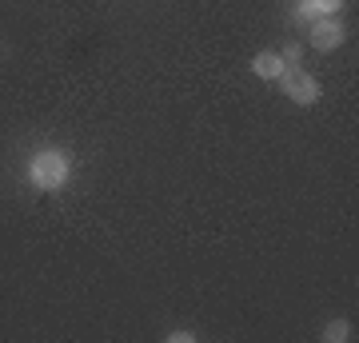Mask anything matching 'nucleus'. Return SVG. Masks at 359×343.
<instances>
[{"instance_id":"nucleus-1","label":"nucleus","mask_w":359,"mask_h":343,"mask_svg":"<svg viewBox=\"0 0 359 343\" xmlns=\"http://www.w3.org/2000/svg\"><path fill=\"white\" fill-rule=\"evenodd\" d=\"M28 180H32L40 191L65 188V180H68V156L56 152V148H48V152H36V156H32V164H28Z\"/></svg>"},{"instance_id":"nucleus-2","label":"nucleus","mask_w":359,"mask_h":343,"mask_svg":"<svg viewBox=\"0 0 359 343\" xmlns=\"http://www.w3.org/2000/svg\"><path fill=\"white\" fill-rule=\"evenodd\" d=\"M280 88H283V96L295 100V104H316L320 100V84H316V76H308V72L295 68V64H287V68L280 72Z\"/></svg>"},{"instance_id":"nucleus-3","label":"nucleus","mask_w":359,"mask_h":343,"mask_svg":"<svg viewBox=\"0 0 359 343\" xmlns=\"http://www.w3.org/2000/svg\"><path fill=\"white\" fill-rule=\"evenodd\" d=\"M308 44L316 52H332L344 44V25L335 20V16H320V20H311L308 25Z\"/></svg>"},{"instance_id":"nucleus-4","label":"nucleus","mask_w":359,"mask_h":343,"mask_svg":"<svg viewBox=\"0 0 359 343\" xmlns=\"http://www.w3.org/2000/svg\"><path fill=\"white\" fill-rule=\"evenodd\" d=\"M252 68H256V76H264V80H280V72L287 68V64H283L280 52H259Z\"/></svg>"},{"instance_id":"nucleus-5","label":"nucleus","mask_w":359,"mask_h":343,"mask_svg":"<svg viewBox=\"0 0 359 343\" xmlns=\"http://www.w3.org/2000/svg\"><path fill=\"white\" fill-rule=\"evenodd\" d=\"M292 16H295V25H304V28H308L311 20H320V16H327V13H320V4H316V0H299Z\"/></svg>"},{"instance_id":"nucleus-6","label":"nucleus","mask_w":359,"mask_h":343,"mask_svg":"<svg viewBox=\"0 0 359 343\" xmlns=\"http://www.w3.org/2000/svg\"><path fill=\"white\" fill-rule=\"evenodd\" d=\"M323 335H327V339H351V328H347L344 319H335V323L323 331Z\"/></svg>"},{"instance_id":"nucleus-7","label":"nucleus","mask_w":359,"mask_h":343,"mask_svg":"<svg viewBox=\"0 0 359 343\" xmlns=\"http://www.w3.org/2000/svg\"><path fill=\"white\" fill-rule=\"evenodd\" d=\"M280 56H283V64H287V60L295 64V60H299V44H287V48H283Z\"/></svg>"},{"instance_id":"nucleus-8","label":"nucleus","mask_w":359,"mask_h":343,"mask_svg":"<svg viewBox=\"0 0 359 343\" xmlns=\"http://www.w3.org/2000/svg\"><path fill=\"white\" fill-rule=\"evenodd\" d=\"M316 4H320V13H327V16H332L335 8H339V4H344V0H316Z\"/></svg>"}]
</instances>
